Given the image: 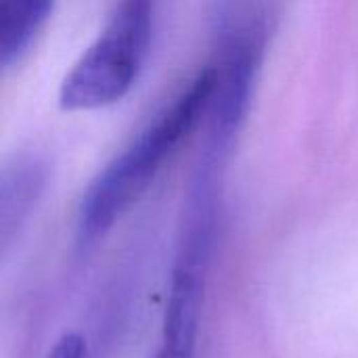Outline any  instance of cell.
<instances>
[{"label":"cell","mask_w":358,"mask_h":358,"mask_svg":"<svg viewBox=\"0 0 358 358\" xmlns=\"http://www.w3.org/2000/svg\"><path fill=\"white\" fill-rule=\"evenodd\" d=\"M214 86L216 69L210 65L92 178L76 220L80 252L96 245L141 201L176 149L206 120Z\"/></svg>","instance_id":"cell-1"},{"label":"cell","mask_w":358,"mask_h":358,"mask_svg":"<svg viewBox=\"0 0 358 358\" xmlns=\"http://www.w3.org/2000/svg\"><path fill=\"white\" fill-rule=\"evenodd\" d=\"M155 0H120L99 38L82 52L59 90L63 111L120 103L136 84L153 34Z\"/></svg>","instance_id":"cell-2"},{"label":"cell","mask_w":358,"mask_h":358,"mask_svg":"<svg viewBox=\"0 0 358 358\" xmlns=\"http://www.w3.org/2000/svg\"><path fill=\"white\" fill-rule=\"evenodd\" d=\"M46 187V164L38 155L13 157L0 174V250L8 252L13 241L29 222Z\"/></svg>","instance_id":"cell-3"},{"label":"cell","mask_w":358,"mask_h":358,"mask_svg":"<svg viewBox=\"0 0 358 358\" xmlns=\"http://www.w3.org/2000/svg\"><path fill=\"white\" fill-rule=\"evenodd\" d=\"M55 10V0H0V65L19 63L42 34Z\"/></svg>","instance_id":"cell-4"},{"label":"cell","mask_w":358,"mask_h":358,"mask_svg":"<svg viewBox=\"0 0 358 358\" xmlns=\"http://www.w3.org/2000/svg\"><path fill=\"white\" fill-rule=\"evenodd\" d=\"M86 357V346L84 340L78 334H65L52 350L46 355V358H84Z\"/></svg>","instance_id":"cell-5"}]
</instances>
